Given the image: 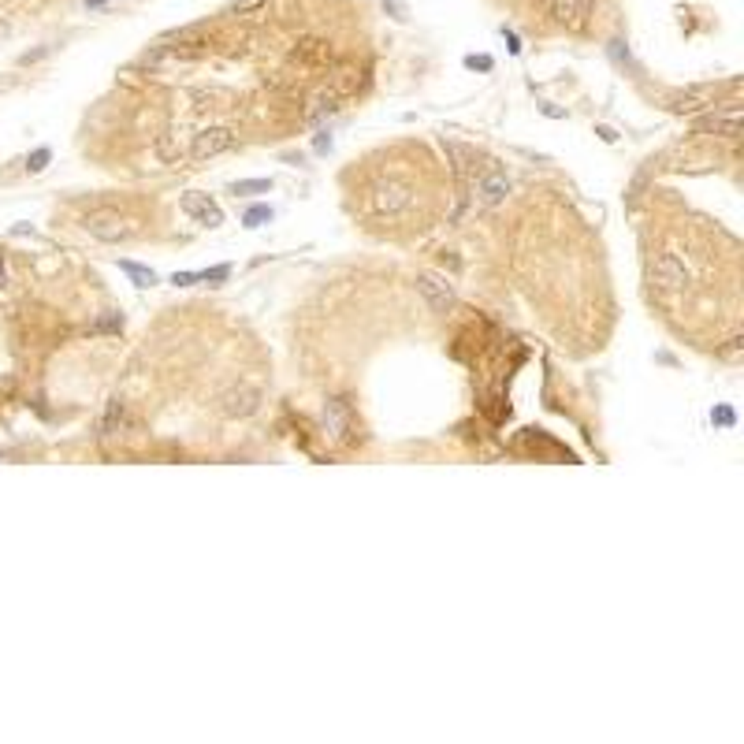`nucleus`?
Returning <instances> with one entry per match:
<instances>
[{"mask_svg":"<svg viewBox=\"0 0 744 744\" xmlns=\"http://www.w3.org/2000/svg\"><path fill=\"white\" fill-rule=\"evenodd\" d=\"M82 231L101 239V242H127L138 235V223L131 216H123V212H116V209H93L82 216Z\"/></svg>","mask_w":744,"mask_h":744,"instance_id":"nucleus-1","label":"nucleus"},{"mask_svg":"<svg viewBox=\"0 0 744 744\" xmlns=\"http://www.w3.org/2000/svg\"><path fill=\"white\" fill-rule=\"evenodd\" d=\"M231 145H235V134L228 131V127H209V131L193 134L190 157H193V160H212V157L228 153Z\"/></svg>","mask_w":744,"mask_h":744,"instance_id":"nucleus-2","label":"nucleus"},{"mask_svg":"<svg viewBox=\"0 0 744 744\" xmlns=\"http://www.w3.org/2000/svg\"><path fill=\"white\" fill-rule=\"evenodd\" d=\"M417 294L428 301V309H432V312H447L450 306H454V287H450L447 279L432 276V272L417 276Z\"/></svg>","mask_w":744,"mask_h":744,"instance_id":"nucleus-3","label":"nucleus"},{"mask_svg":"<svg viewBox=\"0 0 744 744\" xmlns=\"http://www.w3.org/2000/svg\"><path fill=\"white\" fill-rule=\"evenodd\" d=\"M261 406V391L253 387H231V391L220 395V413L223 417H250Z\"/></svg>","mask_w":744,"mask_h":744,"instance_id":"nucleus-4","label":"nucleus"},{"mask_svg":"<svg viewBox=\"0 0 744 744\" xmlns=\"http://www.w3.org/2000/svg\"><path fill=\"white\" fill-rule=\"evenodd\" d=\"M409 201H413V190H409L406 182H395V179L376 182V209L380 212H402Z\"/></svg>","mask_w":744,"mask_h":744,"instance_id":"nucleus-5","label":"nucleus"},{"mask_svg":"<svg viewBox=\"0 0 744 744\" xmlns=\"http://www.w3.org/2000/svg\"><path fill=\"white\" fill-rule=\"evenodd\" d=\"M182 212L193 216L198 223H205V228H220L223 223V209L209 198V193H187V198H182Z\"/></svg>","mask_w":744,"mask_h":744,"instance_id":"nucleus-6","label":"nucleus"},{"mask_svg":"<svg viewBox=\"0 0 744 744\" xmlns=\"http://www.w3.org/2000/svg\"><path fill=\"white\" fill-rule=\"evenodd\" d=\"M651 279L663 290H677V287L688 283V272H685V264L677 261L674 253H659V257H655V268H651Z\"/></svg>","mask_w":744,"mask_h":744,"instance_id":"nucleus-7","label":"nucleus"},{"mask_svg":"<svg viewBox=\"0 0 744 744\" xmlns=\"http://www.w3.org/2000/svg\"><path fill=\"white\" fill-rule=\"evenodd\" d=\"M696 127H699V131H707V134L737 138V131H741V109H737V104H729V109H715L711 116H704Z\"/></svg>","mask_w":744,"mask_h":744,"instance_id":"nucleus-8","label":"nucleus"},{"mask_svg":"<svg viewBox=\"0 0 744 744\" xmlns=\"http://www.w3.org/2000/svg\"><path fill=\"white\" fill-rule=\"evenodd\" d=\"M477 190H480V201H484V205H495V201L506 198V190H510V179H506L502 171H491V175L480 179Z\"/></svg>","mask_w":744,"mask_h":744,"instance_id":"nucleus-9","label":"nucleus"},{"mask_svg":"<svg viewBox=\"0 0 744 744\" xmlns=\"http://www.w3.org/2000/svg\"><path fill=\"white\" fill-rule=\"evenodd\" d=\"M120 268L127 276L134 279V287H153L157 283V272L153 268H145V264H134V261H120Z\"/></svg>","mask_w":744,"mask_h":744,"instance_id":"nucleus-10","label":"nucleus"},{"mask_svg":"<svg viewBox=\"0 0 744 744\" xmlns=\"http://www.w3.org/2000/svg\"><path fill=\"white\" fill-rule=\"evenodd\" d=\"M268 190H272V179H242L231 187L235 198H253V193H268Z\"/></svg>","mask_w":744,"mask_h":744,"instance_id":"nucleus-11","label":"nucleus"},{"mask_svg":"<svg viewBox=\"0 0 744 744\" xmlns=\"http://www.w3.org/2000/svg\"><path fill=\"white\" fill-rule=\"evenodd\" d=\"M555 15L562 19V23H577V19L585 15V0H555Z\"/></svg>","mask_w":744,"mask_h":744,"instance_id":"nucleus-12","label":"nucleus"},{"mask_svg":"<svg viewBox=\"0 0 744 744\" xmlns=\"http://www.w3.org/2000/svg\"><path fill=\"white\" fill-rule=\"evenodd\" d=\"M49 160H52V149H49V145L34 149V153L26 157V171H30V175H38V171H45V168H49Z\"/></svg>","mask_w":744,"mask_h":744,"instance_id":"nucleus-13","label":"nucleus"},{"mask_svg":"<svg viewBox=\"0 0 744 744\" xmlns=\"http://www.w3.org/2000/svg\"><path fill=\"white\" fill-rule=\"evenodd\" d=\"M268 220H272V209H268V205H253V209L242 216L246 228H261V223H268Z\"/></svg>","mask_w":744,"mask_h":744,"instance_id":"nucleus-14","label":"nucleus"},{"mask_svg":"<svg viewBox=\"0 0 744 744\" xmlns=\"http://www.w3.org/2000/svg\"><path fill=\"white\" fill-rule=\"evenodd\" d=\"M228 276H231L228 264H216V268H205V272H198V279H205V283H223Z\"/></svg>","mask_w":744,"mask_h":744,"instance_id":"nucleus-15","label":"nucleus"},{"mask_svg":"<svg viewBox=\"0 0 744 744\" xmlns=\"http://www.w3.org/2000/svg\"><path fill=\"white\" fill-rule=\"evenodd\" d=\"M261 8H264V0H231L235 15H253V12H261Z\"/></svg>","mask_w":744,"mask_h":744,"instance_id":"nucleus-16","label":"nucleus"},{"mask_svg":"<svg viewBox=\"0 0 744 744\" xmlns=\"http://www.w3.org/2000/svg\"><path fill=\"white\" fill-rule=\"evenodd\" d=\"M711 420H715V425H722V428H733V420H737V417H733L729 406H718L715 413H711Z\"/></svg>","mask_w":744,"mask_h":744,"instance_id":"nucleus-17","label":"nucleus"},{"mask_svg":"<svg viewBox=\"0 0 744 744\" xmlns=\"http://www.w3.org/2000/svg\"><path fill=\"white\" fill-rule=\"evenodd\" d=\"M466 68H473V71H491V56H466Z\"/></svg>","mask_w":744,"mask_h":744,"instance_id":"nucleus-18","label":"nucleus"},{"mask_svg":"<svg viewBox=\"0 0 744 744\" xmlns=\"http://www.w3.org/2000/svg\"><path fill=\"white\" fill-rule=\"evenodd\" d=\"M171 283H175V287H190V283H198V272H175V276H171Z\"/></svg>","mask_w":744,"mask_h":744,"instance_id":"nucleus-19","label":"nucleus"},{"mask_svg":"<svg viewBox=\"0 0 744 744\" xmlns=\"http://www.w3.org/2000/svg\"><path fill=\"white\" fill-rule=\"evenodd\" d=\"M540 112H544V116H551V120H566V112H562V109H555L551 101H540Z\"/></svg>","mask_w":744,"mask_h":744,"instance_id":"nucleus-20","label":"nucleus"},{"mask_svg":"<svg viewBox=\"0 0 744 744\" xmlns=\"http://www.w3.org/2000/svg\"><path fill=\"white\" fill-rule=\"evenodd\" d=\"M596 134L603 138V142H618V134H614L610 127H596Z\"/></svg>","mask_w":744,"mask_h":744,"instance_id":"nucleus-21","label":"nucleus"},{"mask_svg":"<svg viewBox=\"0 0 744 744\" xmlns=\"http://www.w3.org/2000/svg\"><path fill=\"white\" fill-rule=\"evenodd\" d=\"M502 34H506V45H510V52H521V45H517V34H514V30H502Z\"/></svg>","mask_w":744,"mask_h":744,"instance_id":"nucleus-22","label":"nucleus"},{"mask_svg":"<svg viewBox=\"0 0 744 744\" xmlns=\"http://www.w3.org/2000/svg\"><path fill=\"white\" fill-rule=\"evenodd\" d=\"M86 4H90V8H101V4H104V0H86Z\"/></svg>","mask_w":744,"mask_h":744,"instance_id":"nucleus-23","label":"nucleus"},{"mask_svg":"<svg viewBox=\"0 0 744 744\" xmlns=\"http://www.w3.org/2000/svg\"><path fill=\"white\" fill-rule=\"evenodd\" d=\"M0 287H4V264H0Z\"/></svg>","mask_w":744,"mask_h":744,"instance_id":"nucleus-24","label":"nucleus"}]
</instances>
